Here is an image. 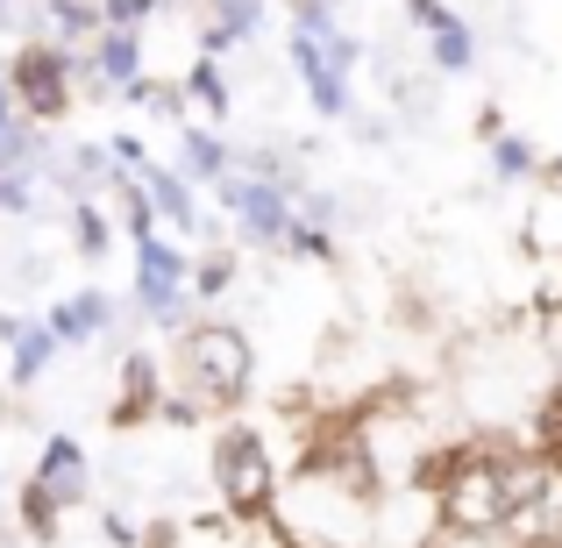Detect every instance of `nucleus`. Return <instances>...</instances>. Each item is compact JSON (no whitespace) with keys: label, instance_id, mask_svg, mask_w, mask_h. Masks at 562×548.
Instances as JSON below:
<instances>
[{"label":"nucleus","instance_id":"obj_1","mask_svg":"<svg viewBox=\"0 0 562 548\" xmlns=\"http://www.w3.org/2000/svg\"><path fill=\"white\" fill-rule=\"evenodd\" d=\"M165 370H171V392L192 399L206 421H228L257 392V343L235 321H192L186 335H171Z\"/></svg>","mask_w":562,"mask_h":548},{"label":"nucleus","instance_id":"obj_2","mask_svg":"<svg viewBox=\"0 0 562 548\" xmlns=\"http://www.w3.org/2000/svg\"><path fill=\"white\" fill-rule=\"evenodd\" d=\"M206 492H214V506L228 513L235 527H243V521H263V513H278L285 484H278L271 435H263L257 421H243V413L214 421V441H206Z\"/></svg>","mask_w":562,"mask_h":548},{"label":"nucleus","instance_id":"obj_3","mask_svg":"<svg viewBox=\"0 0 562 548\" xmlns=\"http://www.w3.org/2000/svg\"><path fill=\"white\" fill-rule=\"evenodd\" d=\"M128 292H136V314L165 335H186L192 321H200V300H192V249L179 235L136 243V278H128Z\"/></svg>","mask_w":562,"mask_h":548},{"label":"nucleus","instance_id":"obj_4","mask_svg":"<svg viewBox=\"0 0 562 548\" xmlns=\"http://www.w3.org/2000/svg\"><path fill=\"white\" fill-rule=\"evenodd\" d=\"M0 79L14 86L22 114H29V122H43V128H57L71 108H79V93H71V51L57 36H22Z\"/></svg>","mask_w":562,"mask_h":548},{"label":"nucleus","instance_id":"obj_5","mask_svg":"<svg viewBox=\"0 0 562 548\" xmlns=\"http://www.w3.org/2000/svg\"><path fill=\"white\" fill-rule=\"evenodd\" d=\"M214 206L228 214V228H235L243 249H285L292 214H300V192H285L271 179H249V171H228V179L214 186Z\"/></svg>","mask_w":562,"mask_h":548},{"label":"nucleus","instance_id":"obj_6","mask_svg":"<svg viewBox=\"0 0 562 548\" xmlns=\"http://www.w3.org/2000/svg\"><path fill=\"white\" fill-rule=\"evenodd\" d=\"M165 392H171V370L150 357V349H128L114 364V399H108V427L114 435H136V427L165 421Z\"/></svg>","mask_w":562,"mask_h":548},{"label":"nucleus","instance_id":"obj_7","mask_svg":"<svg viewBox=\"0 0 562 548\" xmlns=\"http://www.w3.org/2000/svg\"><path fill=\"white\" fill-rule=\"evenodd\" d=\"M285 65L300 71V86H306V100H314L321 122H349V114H357L349 71L328 65V43H321V36H306V29H285Z\"/></svg>","mask_w":562,"mask_h":548},{"label":"nucleus","instance_id":"obj_8","mask_svg":"<svg viewBox=\"0 0 562 548\" xmlns=\"http://www.w3.org/2000/svg\"><path fill=\"white\" fill-rule=\"evenodd\" d=\"M122 314H128V306L114 300V292L79 286V292H65V300L43 306V328H50L65 349H93V343H108V335L122 328Z\"/></svg>","mask_w":562,"mask_h":548},{"label":"nucleus","instance_id":"obj_9","mask_svg":"<svg viewBox=\"0 0 562 548\" xmlns=\"http://www.w3.org/2000/svg\"><path fill=\"white\" fill-rule=\"evenodd\" d=\"M29 478H36L43 492L71 513V506H86V499H93V456H86L79 435H65V427H57V435H43L36 470H29Z\"/></svg>","mask_w":562,"mask_h":548},{"label":"nucleus","instance_id":"obj_10","mask_svg":"<svg viewBox=\"0 0 562 548\" xmlns=\"http://www.w3.org/2000/svg\"><path fill=\"white\" fill-rule=\"evenodd\" d=\"M143 186H150V200H157V221H165V228L179 235V243H192V235H206L200 186H192L179 165H150V171H143Z\"/></svg>","mask_w":562,"mask_h":548},{"label":"nucleus","instance_id":"obj_11","mask_svg":"<svg viewBox=\"0 0 562 548\" xmlns=\"http://www.w3.org/2000/svg\"><path fill=\"white\" fill-rule=\"evenodd\" d=\"M263 8H271V0H206L200 57H228V51H243V43L263 29Z\"/></svg>","mask_w":562,"mask_h":548},{"label":"nucleus","instance_id":"obj_12","mask_svg":"<svg viewBox=\"0 0 562 548\" xmlns=\"http://www.w3.org/2000/svg\"><path fill=\"white\" fill-rule=\"evenodd\" d=\"M179 171H186L192 186H206V192H214V186L235 171V150L221 143L214 122H186V128H179Z\"/></svg>","mask_w":562,"mask_h":548},{"label":"nucleus","instance_id":"obj_13","mask_svg":"<svg viewBox=\"0 0 562 548\" xmlns=\"http://www.w3.org/2000/svg\"><path fill=\"white\" fill-rule=\"evenodd\" d=\"M93 57H100V71H108L114 100H122L136 79H150V71H143V29H100V36H93Z\"/></svg>","mask_w":562,"mask_h":548},{"label":"nucleus","instance_id":"obj_14","mask_svg":"<svg viewBox=\"0 0 562 548\" xmlns=\"http://www.w3.org/2000/svg\"><path fill=\"white\" fill-rule=\"evenodd\" d=\"M14 521H22V535L36 541V548H57V541H65V506H57L36 478L14 484Z\"/></svg>","mask_w":562,"mask_h":548},{"label":"nucleus","instance_id":"obj_15","mask_svg":"<svg viewBox=\"0 0 562 548\" xmlns=\"http://www.w3.org/2000/svg\"><path fill=\"white\" fill-rule=\"evenodd\" d=\"M57 349H65V343H57V335L43 328V321H29V328L14 335V357H8V384H14V392H29V384H43V378H50V364H57Z\"/></svg>","mask_w":562,"mask_h":548},{"label":"nucleus","instance_id":"obj_16","mask_svg":"<svg viewBox=\"0 0 562 548\" xmlns=\"http://www.w3.org/2000/svg\"><path fill=\"white\" fill-rule=\"evenodd\" d=\"M65 228H71V249H79L86 264H100L114 249V214L108 200H65Z\"/></svg>","mask_w":562,"mask_h":548},{"label":"nucleus","instance_id":"obj_17","mask_svg":"<svg viewBox=\"0 0 562 548\" xmlns=\"http://www.w3.org/2000/svg\"><path fill=\"white\" fill-rule=\"evenodd\" d=\"M186 100L206 114V122H228V108H235L228 57H192V71H186Z\"/></svg>","mask_w":562,"mask_h":548},{"label":"nucleus","instance_id":"obj_18","mask_svg":"<svg viewBox=\"0 0 562 548\" xmlns=\"http://www.w3.org/2000/svg\"><path fill=\"white\" fill-rule=\"evenodd\" d=\"M43 22H50V36L65 43V51H86V43L108 29V8H100V0H43Z\"/></svg>","mask_w":562,"mask_h":548},{"label":"nucleus","instance_id":"obj_19","mask_svg":"<svg viewBox=\"0 0 562 548\" xmlns=\"http://www.w3.org/2000/svg\"><path fill=\"white\" fill-rule=\"evenodd\" d=\"M427 57H435V79H463V71H477V29H470L463 14H449V22L427 36Z\"/></svg>","mask_w":562,"mask_h":548},{"label":"nucleus","instance_id":"obj_20","mask_svg":"<svg viewBox=\"0 0 562 548\" xmlns=\"http://www.w3.org/2000/svg\"><path fill=\"white\" fill-rule=\"evenodd\" d=\"M235 286H243V257L235 249H192V300L200 306H221Z\"/></svg>","mask_w":562,"mask_h":548},{"label":"nucleus","instance_id":"obj_21","mask_svg":"<svg viewBox=\"0 0 562 548\" xmlns=\"http://www.w3.org/2000/svg\"><path fill=\"white\" fill-rule=\"evenodd\" d=\"M492 179L498 186H520V179H541V150L520 136V128H506V136L492 143Z\"/></svg>","mask_w":562,"mask_h":548},{"label":"nucleus","instance_id":"obj_22","mask_svg":"<svg viewBox=\"0 0 562 548\" xmlns=\"http://www.w3.org/2000/svg\"><path fill=\"white\" fill-rule=\"evenodd\" d=\"M285 257H292V264H335V257H342V243H335V228H314V221H300V214H292Z\"/></svg>","mask_w":562,"mask_h":548},{"label":"nucleus","instance_id":"obj_23","mask_svg":"<svg viewBox=\"0 0 562 548\" xmlns=\"http://www.w3.org/2000/svg\"><path fill=\"white\" fill-rule=\"evenodd\" d=\"M43 206V179H29V171H0V214L8 221H36Z\"/></svg>","mask_w":562,"mask_h":548},{"label":"nucleus","instance_id":"obj_24","mask_svg":"<svg viewBox=\"0 0 562 548\" xmlns=\"http://www.w3.org/2000/svg\"><path fill=\"white\" fill-rule=\"evenodd\" d=\"M285 14L306 36H335V29H342V0H285Z\"/></svg>","mask_w":562,"mask_h":548},{"label":"nucleus","instance_id":"obj_25","mask_svg":"<svg viewBox=\"0 0 562 548\" xmlns=\"http://www.w3.org/2000/svg\"><path fill=\"white\" fill-rule=\"evenodd\" d=\"M71 93H79V100H114V86H108V71H100L93 43H86V51H71Z\"/></svg>","mask_w":562,"mask_h":548},{"label":"nucleus","instance_id":"obj_26","mask_svg":"<svg viewBox=\"0 0 562 548\" xmlns=\"http://www.w3.org/2000/svg\"><path fill=\"white\" fill-rule=\"evenodd\" d=\"M300 221H314V228H342V192L306 186V192H300Z\"/></svg>","mask_w":562,"mask_h":548},{"label":"nucleus","instance_id":"obj_27","mask_svg":"<svg viewBox=\"0 0 562 548\" xmlns=\"http://www.w3.org/2000/svg\"><path fill=\"white\" fill-rule=\"evenodd\" d=\"M100 548H143V521L136 513H100Z\"/></svg>","mask_w":562,"mask_h":548},{"label":"nucleus","instance_id":"obj_28","mask_svg":"<svg viewBox=\"0 0 562 548\" xmlns=\"http://www.w3.org/2000/svg\"><path fill=\"white\" fill-rule=\"evenodd\" d=\"M108 150H114V165H122V171H136V179H143V171L157 165V157L143 150V136H136V128H122V136H108Z\"/></svg>","mask_w":562,"mask_h":548},{"label":"nucleus","instance_id":"obj_29","mask_svg":"<svg viewBox=\"0 0 562 548\" xmlns=\"http://www.w3.org/2000/svg\"><path fill=\"white\" fill-rule=\"evenodd\" d=\"M100 8H108V29H143L165 0H100Z\"/></svg>","mask_w":562,"mask_h":548},{"label":"nucleus","instance_id":"obj_30","mask_svg":"<svg viewBox=\"0 0 562 548\" xmlns=\"http://www.w3.org/2000/svg\"><path fill=\"white\" fill-rule=\"evenodd\" d=\"M398 8H406V22L420 29V36H435V29H441V22H449V14H456L449 0H398Z\"/></svg>","mask_w":562,"mask_h":548},{"label":"nucleus","instance_id":"obj_31","mask_svg":"<svg viewBox=\"0 0 562 548\" xmlns=\"http://www.w3.org/2000/svg\"><path fill=\"white\" fill-rule=\"evenodd\" d=\"M143 548H186V521H171V513L143 521Z\"/></svg>","mask_w":562,"mask_h":548},{"label":"nucleus","instance_id":"obj_32","mask_svg":"<svg viewBox=\"0 0 562 548\" xmlns=\"http://www.w3.org/2000/svg\"><path fill=\"white\" fill-rule=\"evenodd\" d=\"M8 122H22V100H14V86L0 79V128H8Z\"/></svg>","mask_w":562,"mask_h":548},{"label":"nucleus","instance_id":"obj_33","mask_svg":"<svg viewBox=\"0 0 562 548\" xmlns=\"http://www.w3.org/2000/svg\"><path fill=\"white\" fill-rule=\"evenodd\" d=\"M541 186H549V192H562V157H541Z\"/></svg>","mask_w":562,"mask_h":548},{"label":"nucleus","instance_id":"obj_34","mask_svg":"<svg viewBox=\"0 0 562 548\" xmlns=\"http://www.w3.org/2000/svg\"><path fill=\"white\" fill-rule=\"evenodd\" d=\"M8 413H14V384H0V421H8Z\"/></svg>","mask_w":562,"mask_h":548},{"label":"nucleus","instance_id":"obj_35","mask_svg":"<svg viewBox=\"0 0 562 548\" xmlns=\"http://www.w3.org/2000/svg\"><path fill=\"white\" fill-rule=\"evenodd\" d=\"M0 22H8V0H0Z\"/></svg>","mask_w":562,"mask_h":548},{"label":"nucleus","instance_id":"obj_36","mask_svg":"<svg viewBox=\"0 0 562 548\" xmlns=\"http://www.w3.org/2000/svg\"><path fill=\"white\" fill-rule=\"evenodd\" d=\"M200 8H206V0H200Z\"/></svg>","mask_w":562,"mask_h":548}]
</instances>
